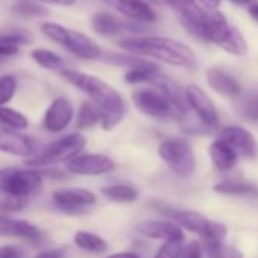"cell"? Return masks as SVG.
Masks as SVG:
<instances>
[{
    "mask_svg": "<svg viewBox=\"0 0 258 258\" xmlns=\"http://www.w3.org/2000/svg\"><path fill=\"white\" fill-rule=\"evenodd\" d=\"M158 155L176 176L187 178L195 172V154L188 142L184 139L163 140L158 146Z\"/></svg>",
    "mask_w": 258,
    "mask_h": 258,
    "instance_id": "obj_8",
    "label": "cell"
},
{
    "mask_svg": "<svg viewBox=\"0 0 258 258\" xmlns=\"http://www.w3.org/2000/svg\"><path fill=\"white\" fill-rule=\"evenodd\" d=\"M32 59L43 69L46 70H53V72H61L64 67V59L56 55L52 50L47 49H37L31 53Z\"/></svg>",
    "mask_w": 258,
    "mask_h": 258,
    "instance_id": "obj_30",
    "label": "cell"
},
{
    "mask_svg": "<svg viewBox=\"0 0 258 258\" xmlns=\"http://www.w3.org/2000/svg\"><path fill=\"white\" fill-rule=\"evenodd\" d=\"M73 115H75V109L72 102L66 97H56L46 109V114L43 117V126L49 133L53 134L62 133L70 124Z\"/></svg>",
    "mask_w": 258,
    "mask_h": 258,
    "instance_id": "obj_14",
    "label": "cell"
},
{
    "mask_svg": "<svg viewBox=\"0 0 258 258\" xmlns=\"http://www.w3.org/2000/svg\"><path fill=\"white\" fill-rule=\"evenodd\" d=\"M0 258H25V252L17 246H2Z\"/></svg>",
    "mask_w": 258,
    "mask_h": 258,
    "instance_id": "obj_38",
    "label": "cell"
},
{
    "mask_svg": "<svg viewBox=\"0 0 258 258\" xmlns=\"http://www.w3.org/2000/svg\"><path fill=\"white\" fill-rule=\"evenodd\" d=\"M0 152L28 158L37 152V142L22 131L0 124Z\"/></svg>",
    "mask_w": 258,
    "mask_h": 258,
    "instance_id": "obj_10",
    "label": "cell"
},
{
    "mask_svg": "<svg viewBox=\"0 0 258 258\" xmlns=\"http://www.w3.org/2000/svg\"><path fill=\"white\" fill-rule=\"evenodd\" d=\"M103 61L108 62V64L124 66V67H129V69H136V67H143V66L152 64V62H149V61H146L143 58H139L137 55L134 56L133 53H129V55H124V53H108V55H105Z\"/></svg>",
    "mask_w": 258,
    "mask_h": 258,
    "instance_id": "obj_33",
    "label": "cell"
},
{
    "mask_svg": "<svg viewBox=\"0 0 258 258\" xmlns=\"http://www.w3.org/2000/svg\"><path fill=\"white\" fill-rule=\"evenodd\" d=\"M169 7L176 13L182 28L193 37L204 40V17L205 11L195 0H170Z\"/></svg>",
    "mask_w": 258,
    "mask_h": 258,
    "instance_id": "obj_9",
    "label": "cell"
},
{
    "mask_svg": "<svg viewBox=\"0 0 258 258\" xmlns=\"http://www.w3.org/2000/svg\"><path fill=\"white\" fill-rule=\"evenodd\" d=\"M100 118H102V109L93 100L84 102L76 117V126L78 129H88L100 123Z\"/></svg>",
    "mask_w": 258,
    "mask_h": 258,
    "instance_id": "obj_27",
    "label": "cell"
},
{
    "mask_svg": "<svg viewBox=\"0 0 258 258\" xmlns=\"http://www.w3.org/2000/svg\"><path fill=\"white\" fill-rule=\"evenodd\" d=\"M43 4H50V5H61V7H70L76 0H40Z\"/></svg>",
    "mask_w": 258,
    "mask_h": 258,
    "instance_id": "obj_40",
    "label": "cell"
},
{
    "mask_svg": "<svg viewBox=\"0 0 258 258\" xmlns=\"http://www.w3.org/2000/svg\"><path fill=\"white\" fill-rule=\"evenodd\" d=\"M149 2H154L157 5H169L170 0H149Z\"/></svg>",
    "mask_w": 258,
    "mask_h": 258,
    "instance_id": "obj_45",
    "label": "cell"
},
{
    "mask_svg": "<svg viewBox=\"0 0 258 258\" xmlns=\"http://www.w3.org/2000/svg\"><path fill=\"white\" fill-rule=\"evenodd\" d=\"M199 2L208 10H216L220 5V0H199Z\"/></svg>",
    "mask_w": 258,
    "mask_h": 258,
    "instance_id": "obj_42",
    "label": "cell"
},
{
    "mask_svg": "<svg viewBox=\"0 0 258 258\" xmlns=\"http://www.w3.org/2000/svg\"><path fill=\"white\" fill-rule=\"evenodd\" d=\"M204 246L208 258H243V253L238 249L231 247L223 241H207Z\"/></svg>",
    "mask_w": 258,
    "mask_h": 258,
    "instance_id": "obj_32",
    "label": "cell"
},
{
    "mask_svg": "<svg viewBox=\"0 0 258 258\" xmlns=\"http://www.w3.org/2000/svg\"><path fill=\"white\" fill-rule=\"evenodd\" d=\"M55 205L66 213H81L96 202V196L85 188H59L52 195Z\"/></svg>",
    "mask_w": 258,
    "mask_h": 258,
    "instance_id": "obj_13",
    "label": "cell"
},
{
    "mask_svg": "<svg viewBox=\"0 0 258 258\" xmlns=\"http://www.w3.org/2000/svg\"><path fill=\"white\" fill-rule=\"evenodd\" d=\"M43 185V173L34 169L5 167L0 169V193L29 199L37 195Z\"/></svg>",
    "mask_w": 258,
    "mask_h": 258,
    "instance_id": "obj_5",
    "label": "cell"
},
{
    "mask_svg": "<svg viewBox=\"0 0 258 258\" xmlns=\"http://www.w3.org/2000/svg\"><path fill=\"white\" fill-rule=\"evenodd\" d=\"M158 211H161L166 217L172 219L178 225L184 226L185 229L198 234L204 243L207 241H223L226 237V226L223 223H219L216 220H211L201 213L190 211V210H178V208H170L164 205L157 207Z\"/></svg>",
    "mask_w": 258,
    "mask_h": 258,
    "instance_id": "obj_4",
    "label": "cell"
},
{
    "mask_svg": "<svg viewBox=\"0 0 258 258\" xmlns=\"http://www.w3.org/2000/svg\"><path fill=\"white\" fill-rule=\"evenodd\" d=\"M137 231L148 237L155 240H172V238H184V231L181 225L176 222L169 220H145L139 223Z\"/></svg>",
    "mask_w": 258,
    "mask_h": 258,
    "instance_id": "obj_17",
    "label": "cell"
},
{
    "mask_svg": "<svg viewBox=\"0 0 258 258\" xmlns=\"http://www.w3.org/2000/svg\"><path fill=\"white\" fill-rule=\"evenodd\" d=\"M17 91V78L13 75H5L0 78V106L10 103Z\"/></svg>",
    "mask_w": 258,
    "mask_h": 258,
    "instance_id": "obj_35",
    "label": "cell"
},
{
    "mask_svg": "<svg viewBox=\"0 0 258 258\" xmlns=\"http://www.w3.org/2000/svg\"><path fill=\"white\" fill-rule=\"evenodd\" d=\"M34 258H66V250L64 249H49V250L40 252Z\"/></svg>",
    "mask_w": 258,
    "mask_h": 258,
    "instance_id": "obj_39",
    "label": "cell"
},
{
    "mask_svg": "<svg viewBox=\"0 0 258 258\" xmlns=\"http://www.w3.org/2000/svg\"><path fill=\"white\" fill-rule=\"evenodd\" d=\"M220 139L229 143L238 154L247 158H253L256 155L258 146L253 136L247 129L241 126H226L220 131Z\"/></svg>",
    "mask_w": 258,
    "mask_h": 258,
    "instance_id": "obj_16",
    "label": "cell"
},
{
    "mask_svg": "<svg viewBox=\"0 0 258 258\" xmlns=\"http://www.w3.org/2000/svg\"><path fill=\"white\" fill-rule=\"evenodd\" d=\"M75 244L79 249H84L93 253H102L108 249V243L100 235L87 232V231H78L75 234Z\"/></svg>",
    "mask_w": 258,
    "mask_h": 258,
    "instance_id": "obj_26",
    "label": "cell"
},
{
    "mask_svg": "<svg viewBox=\"0 0 258 258\" xmlns=\"http://www.w3.org/2000/svg\"><path fill=\"white\" fill-rule=\"evenodd\" d=\"M91 28L97 35L102 37H114L123 31H137V28L131 23H124L112 14L97 13L91 19Z\"/></svg>",
    "mask_w": 258,
    "mask_h": 258,
    "instance_id": "obj_21",
    "label": "cell"
},
{
    "mask_svg": "<svg viewBox=\"0 0 258 258\" xmlns=\"http://www.w3.org/2000/svg\"><path fill=\"white\" fill-rule=\"evenodd\" d=\"M210 158L214 167L220 172L231 170L238 161V152L220 137L214 140L210 146Z\"/></svg>",
    "mask_w": 258,
    "mask_h": 258,
    "instance_id": "obj_22",
    "label": "cell"
},
{
    "mask_svg": "<svg viewBox=\"0 0 258 258\" xmlns=\"http://www.w3.org/2000/svg\"><path fill=\"white\" fill-rule=\"evenodd\" d=\"M118 47L127 53L154 58L176 67L193 69L196 66L193 50L187 44L167 37H133L118 41Z\"/></svg>",
    "mask_w": 258,
    "mask_h": 258,
    "instance_id": "obj_2",
    "label": "cell"
},
{
    "mask_svg": "<svg viewBox=\"0 0 258 258\" xmlns=\"http://www.w3.org/2000/svg\"><path fill=\"white\" fill-rule=\"evenodd\" d=\"M0 124L8 126L11 129H17V131H25L29 126V121L25 114H22L17 109L0 106Z\"/></svg>",
    "mask_w": 258,
    "mask_h": 258,
    "instance_id": "obj_31",
    "label": "cell"
},
{
    "mask_svg": "<svg viewBox=\"0 0 258 258\" xmlns=\"http://www.w3.org/2000/svg\"><path fill=\"white\" fill-rule=\"evenodd\" d=\"M106 258H139V255L134 252H120V253H112Z\"/></svg>",
    "mask_w": 258,
    "mask_h": 258,
    "instance_id": "obj_41",
    "label": "cell"
},
{
    "mask_svg": "<svg viewBox=\"0 0 258 258\" xmlns=\"http://www.w3.org/2000/svg\"><path fill=\"white\" fill-rule=\"evenodd\" d=\"M103 2L134 22L152 23L157 20L155 11L145 0H103Z\"/></svg>",
    "mask_w": 258,
    "mask_h": 258,
    "instance_id": "obj_15",
    "label": "cell"
},
{
    "mask_svg": "<svg viewBox=\"0 0 258 258\" xmlns=\"http://www.w3.org/2000/svg\"><path fill=\"white\" fill-rule=\"evenodd\" d=\"M249 14H250V17L258 23V2H255V4H252V5L249 7Z\"/></svg>",
    "mask_w": 258,
    "mask_h": 258,
    "instance_id": "obj_43",
    "label": "cell"
},
{
    "mask_svg": "<svg viewBox=\"0 0 258 258\" xmlns=\"http://www.w3.org/2000/svg\"><path fill=\"white\" fill-rule=\"evenodd\" d=\"M0 235L5 237H19L28 241H40L43 234L41 231L26 222V220H17V219H11V217H0Z\"/></svg>",
    "mask_w": 258,
    "mask_h": 258,
    "instance_id": "obj_18",
    "label": "cell"
},
{
    "mask_svg": "<svg viewBox=\"0 0 258 258\" xmlns=\"http://www.w3.org/2000/svg\"><path fill=\"white\" fill-rule=\"evenodd\" d=\"M223 50H226L228 53L237 55V56H243L247 53V43L244 40V37L241 35V32L231 26V31L228 34V37L219 44Z\"/></svg>",
    "mask_w": 258,
    "mask_h": 258,
    "instance_id": "obj_29",
    "label": "cell"
},
{
    "mask_svg": "<svg viewBox=\"0 0 258 258\" xmlns=\"http://www.w3.org/2000/svg\"><path fill=\"white\" fill-rule=\"evenodd\" d=\"M13 14L22 17V19H38V17H46L49 16V10L38 4V2H28V0H23V2H16L11 7Z\"/></svg>",
    "mask_w": 258,
    "mask_h": 258,
    "instance_id": "obj_28",
    "label": "cell"
},
{
    "mask_svg": "<svg viewBox=\"0 0 258 258\" xmlns=\"http://www.w3.org/2000/svg\"><path fill=\"white\" fill-rule=\"evenodd\" d=\"M213 190L216 193L229 196H258V187L243 181H222L217 182Z\"/></svg>",
    "mask_w": 258,
    "mask_h": 258,
    "instance_id": "obj_24",
    "label": "cell"
},
{
    "mask_svg": "<svg viewBox=\"0 0 258 258\" xmlns=\"http://www.w3.org/2000/svg\"><path fill=\"white\" fill-rule=\"evenodd\" d=\"M40 31L52 41L64 46L73 55L82 59H99L102 56L100 46L88 35L64 28L62 25L46 22L40 26Z\"/></svg>",
    "mask_w": 258,
    "mask_h": 258,
    "instance_id": "obj_3",
    "label": "cell"
},
{
    "mask_svg": "<svg viewBox=\"0 0 258 258\" xmlns=\"http://www.w3.org/2000/svg\"><path fill=\"white\" fill-rule=\"evenodd\" d=\"M235 109L243 118L256 121L258 120V87H253L244 94H240L235 103Z\"/></svg>",
    "mask_w": 258,
    "mask_h": 258,
    "instance_id": "obj_23",
    "label": "cell"
},
{
    "mask_svg": "<svg viewBox=\"0 0 258 258\" xmlns=\"http://www.w3.org/2000/svg\"><path fill=\"white\" fill-rule=\"evenodd\" d=\"M67 170L73 175H85L96 176L109 173L114 170V163L111 158L102 154H87L76 155L75 158L67 161Z\"/></svg>",
    "mask_w": 258,
    "mask_h": 258,
    "instance_id": "obj_12",
    "label": "cell"
},
{
    "mask_svg": "<svg viewBox=\"0 0 258 258\" xmlns=\"http://www.w3.org/2000/svg\"><path fill=\"white\" fill-rule=\"evenodd\" d=\"M181 258H204V250H202L201 243L196 241V240L190 241L184 247V252H182V256Z\"/></svg>",
    "mask_w": 258,
    "mask_h": 258,
    "instance_id": "obj_37",
    "label": "cell"
},
{
    "mask_svg": "<svg viewBox=\"0 0 258 258\" xmlns=\"http://www.w3.org/2000/svg\"><path fill=\"white\" fill-rule=\"evenodd\" d=\"M133 102L139 111L151 117H169L181 114L164 87L151 84V87H139L131 94Z\"/></svg>",
    "mask_w": 258,
    "mask_h": 258,
    "instance_id": "obj_6",
    "label": "cell"
},
{
    "mask_svg": "<svg viewBox=\"0 0 258 258\" xmlns=\"http://www.w3.org/2000/svg\"><path fill=\"white\" fill-rule=\"evenodd\" d=\"M231 26L228 25V20L225 19V16L216 10L207 11L205 17H204V40L214 43V44H220L229 34Z\"/></svg>",
    "mask_w": 258,
    "mask_h": 258,
    "instance_id": "obj_20",
    "label": "cell"
},
{
    "mask_svg": "<svg viewBox=\"0 0 258 258\" xmlns=\"http://www.w3.org/2000/svg\"><path fill=\"white\" fill-rule=\"evenodd\" d=\"M184 252V238L166 240L164 244L158 249L155 258H181Z\"/></svg>",
    "mask_w": 258,
    "mask_h": 258,
    "instance_id": "obj_34",
    "label": "cell"
},
{
    "mask_svg": "<svg viewBox=\"0 0 258 258\" xmlns=\"http://www.w3.org/2000/svg\"><path fill=\"white\" fill-rule=\"evenodd\" d=\"M31 43H32V37H31V34H28L25 31H10L5 34H0V44L22 47V46H28Z\"/></svg>",
    "mask_w": 258,
    "mask_h": 258,
    "instance_id": "obj_36",
    "label": "cell"
},
{
    "mask_svg": "<svg viewBox=\"0 0 258 258\" xmlns=\"http://www.w3.org/2000/svg\"><path fill=\"white\" fill-rule=\"evenodd\" d=\"M85 137L81 134H70L64 139H59L50 145H47L40 154L34 155L26 161L31 167H49L62 161H69L81 154L85 148Z\"/></svg>",
    "mask_w": 258,
    "mask_h": 258,
    "instance_id": "obj_7",
    "label": "cell"
},
{
    "mask_svg": "<svg viewBox=\"0 0 258 258\" xmlns=\"http://www.w3.org/2000/svg\"><path fill=\"white\" fill-rule=\"evenodd\" d=\"M207 82L216 93H219L222 96L235 99L241 94V88H240L238 82L220 67L214 66L207 70Z\"/></svg>",
    "mask_w": 258,
    "mask_h": 258,
    "instance_id": "obj_19",
    "label": "cell"
},
{
    "mask_svg": "<svg viewBox=\"0 0 258 258\" xmlns=\"http://www.w3.org/2000/svg\"><path fill=\"white\" fill-rule=\"evenodd\" d=\"M184 96L187 100V105L196 112L201 123L207 127H214L219 121L217 111L211 99L205 94L202 88L198 85H187L184 88Z\"/></svg>",
    "mask_w": 258,
    "mask_h": 258,
    "instance_id": "obj_11",
    "label": "cell"
},
{
    "mask_svg": "<svg viewBox=\"0 0 258 258\" xmlns=\"http://www.w3.org/2000/svg\"><path fill=\"white\" fill-rule=\"evenodd\" d=\"M231 2L235 5H249L250 2H253V0H231Z\"/></svg>",
    "mask_w": 258,
    "mask_h": 258,
    "instance_id": "obj_44",
    "label": "cell"
},
{
    "mask_svg": "<svg viewBox=\"0 0 258 258\" xmlns=\"http://www.w3.org/2000/svg\"><path fill=\"white\" fill-rule=\"evenodd\" d=\"M100 191L106 199H109L112 202H120V204H131L139 199V191L134 187L126 185V184L106 185Z\"/></svg>",
    "mask_w": 258,
    "mask_h": 258,
    "instance_id": "obj_25",
    "label": "cell"
},
{
    "mask_svg": "<svg viewBox=\"0 0 258 258\" xmlns=\"http://www.w3.org/2000/svg\"><path fill=\"white\" fill-rule=\"evenodd\" d=\"M59 73L64 81L75 85L78 90L84 91L102 109V118H100L102 129L111 131V129H114L120 123L124 114V103L117 90L109 87L102 79L88 73H82L76 70H61Z\"/></svg>",
    "mask_w": 258,
    "mask_h": 258,
    "instance_id": "obj_1",
    "label": "cell"
}]
</instances>
